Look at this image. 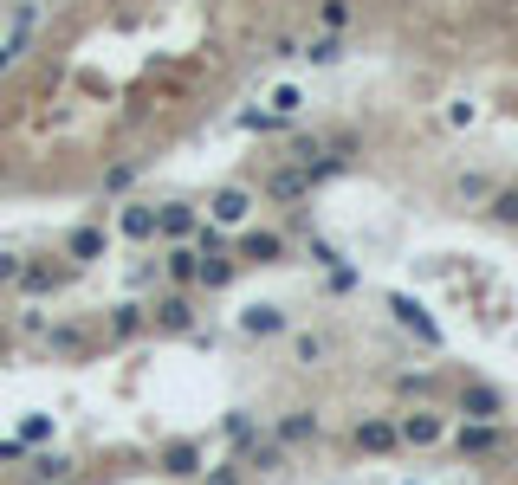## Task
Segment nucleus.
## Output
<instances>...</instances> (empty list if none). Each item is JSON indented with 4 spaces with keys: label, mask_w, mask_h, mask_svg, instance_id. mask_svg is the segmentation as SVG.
Here are the masks:
<instances>
[{
    "label": "nucleus",
    "mask_w": 518,
    "mask_h": 485,
    "mask_svg": "<svg viewBox=\"0 0 518 485\" xmlns=\"http://www.w3.org/2000/svg\"><path fill=\"white\" fill-rule=\"evenodd\" d=\"M447 434H454V453H460V460H499V453L512 447L506 421H460V427H447Z\"/></svg>",
    "instance_id": "nucleus-1"
},
{
    "label": "nucleus",
    "mask_w": 518,
    "mask_h": 485,
    "mask_svg": "<svg viewBox=\"0 0 518 485\" xmlns=\"http://www.w3.org/2000/svg\"><path fill=\"white\" fill-rule=\"evenodd\" d=\"M234 259L240 266H292V240H285L279 227H240Z\"/></svg>",
    "instance_id": "nucleus-2"
},
{
    "label": "nucleus",
    "mask_w": 518,
    "mask_h": 485,
    "mask_svg": "<svg viewBox=\"0 0 518 485\" xmlns=\"http://www.w3.org/2000/svg\"><path fill=\"white\" fill-rule=\"evenodd\" d=\"M389 317L421 343V350H447V330L428 317V304H421V298H408V291H389Z\"/></svg>",
    "instance_id": "nucleus-3"
},
{
    "label": "nucleus",
    "mask_w": 518,
    "mask_h": 485,
    "mask_svg": "<svg viewBox=\"0 0 518 485\" xmlns=\"http://www.w3.org/2000/svg\"><path fill=\"white\" fill-rule=\"evenodd\" d=\"M253 207H259V194L247 182H227V188L208 194V227L234 233V227H247V220H253Z\"/></svg>",
    "instance_id": "nucleus-4"
},
{
    "label": "nucleus",
    "mask_w": 518,
    "mask_h": 485,
    "mask_svg": "<svg viewBox=\"0 0 518 485\" xmlns=\"http://www.w3.org/2000/svg\"><path fill=\"white\" fill-rule=\"evenodd\" d=\"M195 291H162L156 304H149V330H156V337H188V330H195Z\"/></svg>",
    "instance_id": "nucleus-5"
},
{
    "label": "nucleus",
    "mask_w": 518,
    "mask_h": 485,
    "mask_svg": "<svg viewBox=\"0 0 518 485\" xmlns=\"http://www.w3.org/2000/svg\"><path fill=\"white\" fill-rule=\"evenodd\" d=\"M454 408H460V421H506V388L473 376V382L454 388Z\"/></svg>",
    "instance_id": "nucleus-6"
},
{
    "label": "nucleus",
    "mask_w": 518,
    "mask_h": 485,
    "mask_svg": "<svg viewBox=\"0 0 518 485\" xmlns=\"http://www.w3.org/2000/svg\"><path fill=\"white\" fill-rule=\"evenodd\" d=\"M65 266H78V272H85V266H98V259H111V227H104V220H85V227H72V233H65Z\"/></svg>",
    "instance_id": "nucleus-7"
},
{
    "label": "nucleus",
    "mask_w": 518,
    "mask_h": 485,
    "mask_svg": "<svg viewBox=\"0 0 518 485\" xmlns=\"http://www.w3.org/2000/svg\"><path fill=\"white\" fill-rule=\"evenodd\" d=\"M259 194H266L272 207H298V201H311V175L298 169V162H279V169H266Z\"/></svg>",
    "instance_id": "nucleus-8"
},
{
    "label": "nucleus",
    "mask_w": 518,
    "mask_h": 485,
    "mask_svg": "<svg viewBox=\"0 0 518 485\" xmlns=\"http://www.w3.org/2000/svg\"><path fill=\"white\" fill-rule=\"evenodd\" d=\"M272 440H279L285 453H298V447H318V440H324V421H318L311 408H285L279 421H272Z\"/></svg>",
    "instance_id": "nucleus-9"
},
{
    "label": "nucleus",
    "mask_w": 518,
    "mask_h": 485,
    "mask_svg": "<svg viewBox=\"0 0 518 485\" xmlns=\"http://www.w3.org/2000/svg\"><path fill=\"white\" fill-rule=\"evenodd\" d=\"M195 227H201V207H195V201H162V207H156V246L195 240Z\"/></svg>",
    "instance_id": "nucleus-10"
},
{
    "label": "nucleus",
    "mask_w": 518,
    "mask_h": 485,
    "mask_svg": "<svg viewBox=\"0 0 518 485\" xmlns=\"http://www.w3.org/2000/svg\"><path fill=\"white\" fill-rule=\"evenodd\" d=\"M395 440H402V447H441L447 440V414H434V408H415V414H402V421H395Z\"/></svg>",
    "instance_id": "nucleus-11"
},
{
    "label": "nucleus",
    "mask_w": 518,
    "mask_h": 485,
    "mask_svg": "<svg viewBox=\"0 0 518 485\" xmlns=\"http://www.w3.org/2000/svg\"><path fill=\"white\" fill-rule=\"evenodd\" d=\"M72 272L78 266H65V259H20V279H13V285H20L26 298H46V291H59Z\"/></svg>",
    "instance_id": "nucleus-12"
},
{
    "label": "nucleus",
    "mask_w": 518,
    "mask_h": 485,
    "mask_svg": "<svg viewBox=\"0 0 518 485\" xmlns=\"http://www.w3.org/2000/svg\"><path fill=\"white\" fill-rule=\"evenodd\" d=\"M156 466H162L169 479H182V485H188V479L201 473V466H208V447H201V440H162Z\"/></svg>",
    "instance_id": "nucleus-13"
},
{
    "label": "nucleus",
    "mask_w": 518,
    "mask_h": 485,
    "mask_svg": "<svg viewBox=\"0 0 518 485\" xmlns=\"http://www.w3.org/2000/svg\"><path fill=\"white\" fill-rule=\"evenodd\" d=\"M285 330H292V311H285V304H247V311H240V337H253V343L285 337Z\"/></svg>",
    "instance_id": "nucleus-14"
},
{
    "label": "nucleus",
    "mask_w": 518,
    "mask_h": 485,
    "mask_svg": "<svg viewBox=\"0 0 518 485\" xmlns=\"http://www.w3.org/2000/svg\"><path fill=\"white\" fill-rule=\"evenodd\" d=\"M72 473H78V460H72V453H59V447H33V453H26V479H33V485H59Z\"/></svg>",
    "instance_id": "nucleus-15"
},
{
    "label": "nucleus",
    "mask_w": 518,
    "mask_h": 485,
    "mask_svg": "<svg viewBox=\"0 0 518 485\" xmlns=\"http://www.w3.org/2000/svg\"><path fill=\"white\" fill-rule=\"evenodd\" d=\"M117 233H124L130 246H156V207H149V201H124V207H117Z\"/></svg>",
    "instance_id": "nucleus-16"
},
{
    "label": "nucleus",
    "mask_w": 518,
    "mask_h": 485,
    "mask_svg": "<svg viewBox=\"0 0 518 485\" xmlns=\"http://www.w3.org/2000/svg\"><path fill=\"white\" fill-rule=\"evenodd\" d=\"M195 266H201V253L182 240V246H162V266H156V272H162L175 291H195Z\"/></svg>",
    "instance_id": "nucleus-17"
},
{
    "label": "nucleus",
    "mask_w": 518,
    "mask_h": 485,
    "mask_svg": "<svg viewBox=\"0 0 518 485\" xmlns=\"http://www.w3.org/2000/svg\"><path fill=\"white\" fill-rule=\"evenodd\" d=\"M350 440H357V453H395L402 440H395V421H383V414H363L357 427H350Z\"/></svg>",
    "instance_id": "nucleus-18"
},
{
    "label": "nucleus",
    "mask_w": 518,
    "mask_h": 485,
    "mask_svg": "<svg viewBox=\"0 0 518 485\" xmlns=\"http://www.w3.org/2000/svg\"><path fill=\"white\" fill-rule=\"evenodd\" d=\"M240 279V259H234V246H227V253H208L195 266V291H227Z\"/></svg>",
    "instance_id": "nucleus-19"
},
{
    "label": "nucleus",
    "mask_w": 518,
    "mask_h": 485,
    "mask_svg": "<svg viewBox=\"0 0 518 485\" xmlns=\"http://www.w3.org/2000/svg\"><path fill=\"white\" fill-rule=\"evenodd\" d=\"M111 343H130V337H143L149 330V304H136V298H124V304H111Z\"/></svg>",
    "instance_id": "nucleus-20"
},
{
    "label": "nucleus",
    "mask_w": 518,
    "mask_h": 485,
    "mask_svg": "<svg viewBox=\"0 0 518 485\" xmlns=\"http://www.w3.org/2000/svg\"><path fill=\"white\" fill-rule=\"evenodd\" d=\"M311 26L318 33H350L357 26V0H311Z\"/></svg>",
    "instance_id": "nucleus-21"
},
{
    "label": "nucleus",
    "mask_w": 518,
    "mask_h": 485,
    "mask_svg": "<svg viewBox=\"0 0 518 485\" xmlns=\"http://www.w3.org/2000/svg\"><path fill=\"white\" fill-rule=\"evenodd\" d=\"M344 33H311V39H298V59H305V65H337V59H344Z\"/></svg>",
    "instance_id": "nucleus-22"
},
{
    "label": "nucleus",
    "mask_w": 518,
    "mask_h": 485,
    "mask_svg": "<svg viewBox=\"0 0 518 485\" xmlns=\"http://www.w3.org/2000/svg\"><path fill=\"white\" fill-rule=\"evenodd\" d=\"M285 460H292V453H285V447H279V440H272V434H259L253 447L240 453V466H259V473H285Z\"/></svg>",
    "instance_id": "nucleus-23"
},
{
    "label": "nucleus",
    "mask_w": 518,
    "mask_h": 485,
    "mask_svg": "<svg viewBox=\"0 0 518 485\" xmlns=\"http://www.w3.org/2000/svg\"><path fill=\"white\" fill-rule=\"evenodd\" d=\"M46 350H52V356H85V350H91L85 324H52V330H46Z\"/></svg>",
    "instance_id": "nucleus-24"
},
{
    "label": "nucleus",
    "mask_w": 518,
    "mask_h": 485,
    "mask_svg": "<svg viewBox=\"0 0 518 485\" xmlns=\"http://www.w3.org/2000/svg\"><path fill=\"white\" fill-rule=\"evenodd\" d=\"M221 434L234 440V460H240V453H247L253 440H259V427H253V414H247V408H227V414H221Z\"/></svg>",
    "instance_id": "nucleus-25"
},
{
    "label": "nucleus",
    "mask_w": 518,
    "mask_h": 485,
    "mask_svg": "<svg viewBox=\"0 0 518 485\" xmlns=\"http://www.w3.org/2000/svg\"><path fill=\"white\" fill-rule=\"evenodd\" d=\"M234 123L247 136H285V130H292V117H279V110H240Z\"/></svg>",
    "instance_id": "nucleus-26"
},
{
    "label": "nucleus",
    "mask_w": 518,
    "mask_h": 485,
    "mask_svg": "<svg viewBox=\"0 0 518 485\" xmlns=\"http://www.w3.org/2000/svg\"><path fill=\"white\" fill-rule=\"evenodd\" d=\"M324 356H331V343H324V337H318V330H298V337H292V363H305V369H318V363H324Z\"/></svg>",
    "instance_id": "nucleus-27"
},
{
    "label": "nucleus",
    "mask_w": 518,
    "mask_h": 485,
    "mask_svg": "<svg viewBox=\"0 0 518 485\" xmlns=\"http://www.w3.org/2000/svg\"><path fill=\"white\" fill-rule=\"evenodd\" d=\"M357 285H363V272L350 266V259H337V266L324 272V291H331V298H350V291H357Z\"/></svg>",
    "instance_id": "nucleus-28"
},
{
    "label": "nucleus",
    "mask_w": 518,
    "mask_h": 485,
    "mask_svg": "<svg viewBox=\"0 0 518 485\" xmlns=\"http://www.w3.org/2000/svg\"><path fill=\"white\" fill-rule=\"evenodd\" d=\"M136 175H143V162H111V169H104V201H111V194H130Z\"/></svg>",
    "instance_id": "nucleus-29"
},
{
    "label": "nucleus",
    "mask_w": 518,
    "mask_h": 485,
    "mask_svg": "<svg viewBox=\"0 0 518 485\" xmlns=\"http://www.w3.org/2000/svg\"><path fill=\"white\" fill-rule=\"evenodd\" d=\"M13 440H26V447H46V440H52V414L33 408V414L20 421V434H13Z\"/></svg>",
    "instance_id": "nucleus-30"
},
{
    "label": "nucleus",
    "mask_w": 518,
    "mask_h": 485,
    "mask_svg": "<svg viewBox=\"0 0 518 485\" xmlns=\"http://www.w3.org/2000/svg\"><path fill=\"white\" fill-rule=\"evenodd\" d=\"M486 214L506 220V227H518V188H493V194H486Z\"/></svg>",
    "instance_id": "nucleus-31"
},
{
    "label": "nucleus",
    "mask_w": 518,
    "mask_h": 485,
    "mask_svg": "<svg viewBox=\"0 0 518 485\" xmlns=\"http://www.w3.org/2000/svg\"><path fill=\"white\" fill-rule=\"evenodd\" d=\"M305 253H311V266H318V272H331L337 259H344V253H337L331 240H324V233H311V240H305Z\"/></svg>",
    "instance_id": "nucleus-32"
},
{
    "label": "nucleus",
    "mask_w": 518,
    "mask_h": 485,
    "mask_svg": "<svg viewBox=\"0 0 518 485\" xmlns=\"http://www.w3.org/2000/svg\"><path fill=\"white\" fill-rule=\"evenodd\" d=\"M272 110L298 123V110H305V91H298V85H279V91H272Z\"/></svg>",
    "instance_id": "nucleus-33"
},
{
    "label": "nucleus",
    "mask_w": 518,
    "mask_h": 485,
    "mask_svg": "<svg viewBox=\"0 0 518 485\" xmlns=\"http://www.w3.org/2000/svg\"><path fill=\"white\" fill-rule=\"evenodd\" d=\"M201 485H247V466L240 460H221V466H208V479Z\"/></svg>",
    "instance_id": "nucleus-34"
},
{
    "label": "nucleus",
    "mask_w": 518,
    "mask_h": 485,
    "mask_svg": "<svg viewBox=\"0 0 518 485\" xmlns=\"http://www.w3.org/2000/svg\"><path fill=\"white\" fill-rule=\"evenodd\" d=\"M395 395H415V401H428V395H434V376H395Z\"/></svg>",
    "instance_id": "nucleus-35"
},
{
    "label": "nucleus",
    "mask_w": 518,
    "mask_h": 485,
    "mask_svg": "<svg viewBox=\"0 0 518 485\" xmlns=\"http://www.w3.org/2000/svg\"><path fill=\"white\" fill-rule=\"evenodd\" d=\"M20 52H26V33H7V39H0V72H13V65H20Z\"/></svg>",
    "instance_id": "nucleus-36"
},
{
    "label": "nucleus",
    "mask_w": 518,
    "mask_h": 485,
    "mask_svg": "<svg viewBox=\"0 0 518 485\" xmlns=\"http://www.w3.org/2000/svg\"><path fill=\"white\" fill-rule=\"evenodd\" d=\"M460 201H486V194H493V182H486V175H460Z\"/></svg>",
    "instance_id": "nucleus-37"
},
{
    "label": "nucleus",
    "mask_w": 518,
    "mask_h": 485,
    "mask_svg": "<svg viewBox=\"0 0 518 485\" xmlns=\"http://www.w3.org/2000/svg\"><path fill=\"white\" fill-rule=\"evenodd\" d=\"M26 453H33V447H26V440H0V466H26Z\"/></svg>",
    "instance_id": "nucleus-38"
},
{
    "label": "nucleus",
    "mask_w": 518,
    "mask_h": 485,
    "mask_svg": "<svg viewBox=\"0 0 518 485\" xmlns=\"http://www.w3.org/2000/svg\"><path fill=\"white\" fill-rule=\"evenodd\" d=\"M266 59H298V39H285V33H272V39H266Z\"/></svg>",
    "instance_id": "nucleus-39"
},
{
    "label": "nucleus",
    "mask_w": 518,
    "mask_h": 485,
    "mask_svg": "<svg viewBox=\"0 0 518 485\" xmlns=\"http://www.w3.org/2000/svg\"><path fill=\"white\" fill-rule=\"evenodd\" d=\"M20 279V253H7V246H0V285H13Z\"/></svg>",
    "instance_id": "nucleus-40"
},
{
    "label": "nucleus",
    "mask_w": 518,
    "mask_h": 485,
    "mask_svg": "<svg viewBox=\"0 0 518 485\" xmlns=\"http://www.w3.org/2000/svg\"><path fill=\"white\" fill-rule=\"evenodd\" d=\"M59 485H85V479H78V473H72V479H59Z\"/></svg>",
    "instance_id": "nucleus-41"
},
{
    "label": "nucleus",
    "mask_w": 518,
    "mask_h": 485,
    "mask_svg": "<svg viewBox=\"0 0 518 485\" xmlns=\"http://www.w3.org/2000/svg\"><path fill=\"white\" fill-rule=\"evenodd\" d=\"M0 356H7V330H0Z\"/></svg>",
    "instance_id": "nucleus-42"
},
{
    "label": "nucleus",
    "mask_w": 518,
    "mask_h": 485,
    "mask_svg": "<svg viewBox=\"0 0 518 485\" xmlns=\"http://www.w3.org/2000/svg\"><path fill=\"white\" fill-rule=\"evenodd\" d=\"M402 485H421V479H402Z\"/></svg>",
    "instance_id": "nucleus-43"
}]
</instances>
